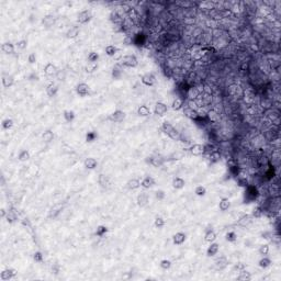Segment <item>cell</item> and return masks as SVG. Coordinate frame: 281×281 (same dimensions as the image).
<instances>
[{"label":"cell","instance_id":"obj_60","mask_svg":"<svg viewBox=\"0 0 281 281\" xmlns=\"http://www.w3.org/2000/svg\"><path fill=\"white\" fill-rule=\"evenodd\" d=\"M28 61H29L30 64H34V63L36 61V56H35V54H34V53L30 54V55H29V57H28Z\"/></svg>","mask_w":281,"mask_h":281},{"label":"cell","instance_id":"obj_21","mask_svg":"<svg viewBox=\"0 0 281 281\" xmlns=\"http://www.w3.org/2000/svg\"><path fill=\"white\" fill-rule=\"evenodd\" d=\"M182 107H184V100L180 99V98L175 99L173 102V105H171V108H173L175 111H179V110H181Z\"/></svg>","mask_w":281,"mask_h":281},{"label":"cell","instance_id":"obj_4","mask_svg":"<svg viewBox=\"0 0 281 281\" xmlns=\"http://www.w3.org/2000/svg\"><path fill=\"white\" fill-rule=\"evenodd\" d=\"M15 274H17V271L15 269H6L0 274V278H1V280L8 281L12 279L13 277H15Z\"/></svg>","mask_w":281,"mask_h":281},{"label":"cell","instance_id":"obj_38","mask_svg":"<svg viewBox=\"0 0 281 281\" xmlns=\"http://www.w3.org/2000/svg\"><path fill=\"white\" fill-rule=\"evenodd\" d=\"M78 33H79L78 28H72V29H70L68 32H67V37H68V39H74V37H76V36L78 35Z\"/></svg>","mask_w":281,"mask_h":281},{"label":"cell","instance_id":"obj_32","mask_svg":"<svg viewBox=\"0 0 281 281\" xmlns=\"http://www.w3.org/2000/svg\"><path fill=\"white\" fill-rule=\"evenodd\" d=\"M237 279L238 280H244V281L250 280V279H252V274H250V272H248V271L243 270L241 272H239V276L237 277Z\"/></svg>","mask_w":281,"mask_h":281},{"label":"cell","instance_id":"obj_59","mask_svg":"<svg viewBox=\"0 0 281 281\" xmlns=\"http://www.w3.org/2000/svg\"><path fill=\"white\" fill-rule=\"evenodd\" d=\"M156 198L158 199V200H162V199L165 198V192L162 190H158L156 192Z\"/></svg>","mask_w":281,"mask_h":281},{"label":"cell","instance_id":"obj_27","mask_svg":"<svg viewBox=\"0 0 281 281\" xmlns=\"http://www.w3.org/2000/svg\"><path fill=\"white\" fill-rule=\"evenodd\" d=\"M57 91H58V87L56 86V85H53V83H50V86L46 88V94H48L50 97H54Z\"/></svg>","mask_w":281,"mask_h":281},{"label":"cell","instance_id":"obj_6","mask_svg":"<svg viewBox=\"0 0 281 281\" xmlns=\"http://www.w3.org/2000/svg\"><path fill=\"white\" fill-rule=\"evenodd\" d=\"M76 92L79 94V96H81V97H85V96H87L88 92H89V86L85 83H79V85H77V87H76Z\"/></svg>","mask_w":281,"mask_h":281},{"label":"cell","instance_id":"obj_35","mask_svg":"<svg viewBox=\"0 0 281 281\" xmlns=\"http://www.w3.org/2000/svg\"><path fill=\"white\" fill-rule=\"evenodd\" d=\"M216 239V234L213 231H209L206 234V241L208 243H212Z\"/></svg>","mask_w":281,"mask_h":281},{"label":"cell","instance_id":"obj_13","mask_svg":"<svg viewBox=\"0 0 281 281\" xmlns=\"http://www.w3.org/2000/svg\"><path fill=\"white\" fill-rule=\"evenodd\" d=\"M228 92H230V94L234 96V97H238V96H241L243 94V90H241V86H238V85H231V86L228 87Z\"/></svg>","mask_w":281,"mask_h":281},{"label":"cell","instance_id":"obj_47","mask_svg":"<svg viewBox=\"0 0 281 281\" xmlns=\"http://www.w3.org/2000/svg\"><path fill=\"white\" fill-rule=\"evenodd\" d=\"M154 225H155L157 228H162V227H164V225H165V221H164V219H162V217H157L155 220V222H154Z\"/></svg>","mask_w":281,"mask_h":281},{"label":"cell","instance_id":"obj_44","mask_svg":"<svg viewBox=\"0 0 281 281\" xmlns=\"http://www.w3.org/2000/svg\"><path fill=\"white\" fill-rule=\"evenodd\" d=\"M107 232H108V228H107L105 226H103V225H100V226L97 227V232H96V234H97L98 236H103Z\"/></svg>","mask_w":281,"mask_h":281},{"label":"cell","instance_id":"obj_56","mask_svg":"<svg viewBox=\"0 0 281 281\" xmlns=\"http://www.w3.org/2000/svg\"><path fill=\"white\" fill-rule=\"evenodd\" d=\"M43 22L46 25H48V26H50V25H52L53 23H54V19L52 18V17H46V18L43 20Z\"/></svg>","mask_w":281,"mask_h":281},{"label":"cell","instance_id":"obj_30","mask_svg":"<svg viewBox=\"0 0 281 281\" xmlns=\"http://www.w3.org/2000/svg\"><path fill=\"white\" fill-rule=\"evenodd\" d=\"M140 186V182L138 179H131V180L127 181V188H129V189L134 190V189H137Z\"/></svg>","mask_w":281,"mask_h":281},{"label":"cell","instance_id":"obj_46","mask_svg":"<svg viewBox=\"0 0 281 281\" xmlns=\"http://www.w3.org/2000/svg\"><path fill=\"white\" fill-rule=\"evenodd\" d=\"M160 267H162V269L167 270V269H169L170 267H171V261L168 259H162V261H160Z\"/></svg>","mask_w":281,"mask_h":281},{"label":"cell","instance_id":"obj_52","mask_svg":"<svg viewBox=\"0 0 281 281\" xmlns=\"http://www.w3.org/2000/svg\"><path fill=\"white\" fill-rule=\"evenodd\" d=\"M268 252H269V246H268V245L260 246V248H259V254H260V255H267Z\"/></svg>","mask_w":281,"mask_h":281},{"label":"cell","instance_id":"obj_62","mask_svg":"<svg viewBox=\"0 0 281 281\" xmlns=\"http://www.w3.org/2000/svg\"><path fill=\"white\" fill-rule=\"evenodd\" d=\"M124 43H125L126 45H130V44H132V39H131V37H129V36H126L125 39H124Z\"/></svg>","mask_w":281,"mask_h":281},{"label":"cell","instance_id":"obj_1","mask_svg":"<svg viewBox=\"0 0 281 281\" xmlns=\"http://www.w3.org/2000/svg\"><path fill=\"white\" fill-rule=\"evenodd\" d=\"M162 130H164V132H165V133L167 134L171 140H179V138H180V134H179V132H178V131H177L169 122L162 123Z\"/></svg>","mask_w":281,"mask_h":281},{"label":"cell","instance_id":"obj_48","mask_svg":"<svg viewBox=\"0 0 281 281\" xmlns=\"http://www.w3.org/2000/svg\"><path fill=\"white\" fill-rule=\"evenodd\" d=\"M236 238H237V236H236V233L235 232H228L226 234V241H236Z\"/></svg>","mask_w":281,"mask_h":281},{"label":"cell","instance_id":"obj_28","mask_svg":"<svg viewBox=\"0 0 281 281\" xmlns=\"http://www.w3.org/2000/svg\"><path fill=\"white\" fill-rule=\"evenodd\" d=\"M221 159V154L219 151H213L212 153H210V160L211 162H220Z\"/></svg>","mask_w":281,"mask_h":281},{"label":"cell","instance_id":"obj_14","mask_svg":"<svg viewBox=\"0 0 281 281\" xmlns=\"http://www.w3.org/2000/svg\"><path fill=\"white\" fill-rule=\"evenodd\" d=\"M148 200H149V197H148L147 193L142 192V193L138 195V197H137V204L140 206H145L148 203Z\"/></svg>","mask_w":281,"mask_h":281},{"label":"cell","instance_id":"obj_31","mask_svg":"<svg viewBox=\"0 0 281 281\" xmlns=\"http://www.w3.org/2000/svg\"><path fill=\"white\" fill-rule=\"evenodd\" d=\"M227 265V260L225 257H221L220 259H217L215 261V267L217 268V269H223V268H225Z\"/></svg>","mask_w":281,"mask_h":281},{"label":"cell","instance_id":"obj_54","mask_svg":"<svg viewBox=\"0 0 281 281\" xmlns=\"http://www.w3.org/2000/svg\"><path fill=\"white\" fill-rule=\"evenodd\" d=\"M33 258H34V260L37 261V263H42V261H43V255H42L40 252H36L35 254H34Z\"/></svg>","mask_w":281,"mask_h":281},{"label":"cell","instance_id":"obj_53","mask_svg":"<svg viewBox=\"0 0 281 281\" xmlns=\"http://www.w3.org/2000/svg\"><path fill=\"white\" fill-rule=\"evenodd\" d=\"M97 69V63H89L88 66H87V72H92Z\"/></svg>","mask_w":281,"mask_h":281},{"label":"cell","instance_id":"obj_61","mask_svg":"<svg viewBox=\"0 0 281 281\" xmlns=\"http://www.w3.org/2000/svg\"><path fill=\"white\" fill-rule=\"evenodd\" d=\"M213 151H215L213 145H206L204 146V153H212Z\"/></svg>","mask_w":281,"mask_h":281},{"label":"cell","instance_id":"obj_37","mask_svg":"<svg viewBox=\"0 0 281 281\" xmlns=\"http://www.w3.org/2000/svg\"><path fill=\"white\" fill-rule=\"evenodd\" d=\"M271 263V260L269 259V258H267V257H263V259L259 260V267L260 268H267V267H269Z\"/></svg>","mask_w":281,"mask_h":281},{"label":"cell","instance_id":"obj_45","mask_svg":"<svg viewBox=\"0 0 281 281\" xmlns=\"http://www.w3.org/2000/svg\"><path fill=\"white\" fill-rule=\"evenodd\" d=\"M184 156H186V154H184V151H176V153H173V155H171V158L173 159H182V158H184Z\"/></svg>","mask_w":281,"mask_h":281},{"label":"cell","instance_id":"obj_36","mask_svg":"<svg viewBox=\"0 0 281 281\" xmlns=\"http://www.w3.org/2000/svg\"><path fill=\"white\" fill-rule=\"evenodd\" d=\"M195 193L197 195H199V197H203V195H206V189L203 187V186H198V187L195 188Z\"/></svg>","mask_w":281,"mask_h":281},{"label":"cell","instance_id":"obj_50","mask_svg":"<svg viewBox=\"0 0 281 281\" xmlns=\"http://www.w3.org/2000/svg\"><path fill=\"white\" fill-rule=\"evenodd\" d=\"M96 137H97V134L94 133V132H89V133L86 135V140L87 142H94Z\"/></svg>","mask_w":281,"mask_h":281},{"label":"cell","instance_id":"obj_41","mask_svg":"<svg viewBox=\"0 0 281 281\" xmlns=\"http://www.w3.org/2000/svg\"><path fill=\"white\" fill-rule=\"evenodd\" d=\"M13 126V121L11 119H6L4 120V122H2V127H4V130H9V129H11Z\"/></svg>","mask_w":281,"mask_h":281},{"label":"cell","instance_id":"obj_18","mask_svg":"<svg viewBox=\"0 0 281 281\" xmlns=\"http://www.w3.org/2000/svg\"><path fill=\"white\" fill-rule=\"evenodd\" d=\"M1 50H4L6 54H13V53H15V46H13V44H11L10 42L2 44Z\"/></svg>","mask_w":281,"mask_h":281},{"label":"cell","instance_id":"obj_42","mask_svg":"<svg viewBox=\"0 0 281 281\" xmlns=\"http://www.w3.org/2000/svg\"><path fill=\"white\" fill-rule=\"evenodd\" d=\"M162 162H164V159H162L160 156H158V157H155V158H151V165H154L155 167H159V166H162Z\"/></svg>","mask_w":281,"mask_h":281},{"label":"cell","instance_id":"obj_40","mask_svg":"<svg viewBox=\"0 0 281 281\" xmlns=\"http://www.w3.org/2000/svg\"><path fill=\"white\" fill-rule=\"evenodd\" d=\"M99 59V54L96 53V52H91L89 56H88V61L89 63H97V61Z\"/></svg>","mask_w":281,"mask_h":281},{"label":"cell","instance_id":"obj_33","mask_svg":"<svg viewBox=\"0 0 281 281\" xmlns=\"http://www.w3.org/2000/svg\"><path fill=\"white\" fill-rule=\"evenodd\" d=\"M53 138H54V134H53L52 131H46V132L43 133V140L45 143H50L53 140Z\"/></svg>","mask_w":281,"mask_h":281},{"label":"cell","instance_id":"obj_3","mask_svg":"<svg viewBox=\"0 0 281 281\" xmlns=\"http://www.w3.org/2000/svg\"><path fill=\"white\" fill-rule=\"evenodd\" d=\"M142 83H144L145 86H153L155 83V76L153 75L151 72H146L142 76Z\"/></svg>","mask_w":281,"mask_h":281},{"label":"cell","instance_id":"obj_16","mask_svg":"<svg viewBox=\"0 0 281 281\" xmlns=\"http://www.w3.org/2000/svg\"><path fill=\"white\" fill-rule=\"evenodd\" d=\"M154 184H155L154 178H151V177L149 176L145 177L144 179L142 180V182H140V186L143 188H145V189H149V188H151V186H154Z\"/></svg>","mask_w":281,"mask_h":281},{"label":"cell","instance_id":"obj_58","mask_svg":"<svg viewBox=\"0 0 281 281\" xmlns=\"http://www.w3.org/2000/svg\"><path fill=\"white\" fill-rule=\"evenodd\" d=\"M261 209L260 208H256V209H254V212H252V216H255V217H260L261 216Z\"/></svg>","mask_w":281,"mask_h":281},{"label":"cell","instance_id":"obj_9","mask_svg":"<svg viewBox=\"0 0 281 281\" xmlns=\"http://www.w3.org/2000/svg\"><path fill=\"white\" fill-rule=\"evenodd\" d=\"M90 19H91V15L88 10L81 11L79 15H78V22L81 23V24H85L87 22H89Z\"/></svg>","mask_w":281,"mask_h":281},{"label":"cell","instance_id":"obj_55","mask_svg":"<svg viewBox=\"0 0 281 281\" xmlns=\"http://www.w3.org/2000/svg\"><path fill=\"white\" fill-rule=\"evenodd\" d=\"M7 219H8V222H13V221L15 220V213L12 212V211H9L8 212V215H7Z\"/></svg>","mask_w":281,"mask_h":281},{"label":"cell","instance_id":"obj_51","mask_svg":"<svg viewBox=\"0 0 281 281\" xmlns=\"http://www.w3.org/2000/svg\"><path fill=\"white\" fill-rule=\"evenodd\" d=\"M17 46H18V48H20V50H24L25 47L28 46V41L26 40L19 41L18 43H17Z\"/></svg>","mask_w":281,"mask_h":281},{"label":"cell","instance_id":"obj_22","mask_svg":"<svg viewBox=\"0 0 281 281\" xmlns=\"http://www.w3.org/2000/svg\"><path fill=\"white\" fill-rule=\"evenodd\" d=\"M230 206H231V202H230L228 199L226 198L221 199L220 204H219V208H220L221 211H226V210L230 209Z\"/></svg>","mask_w":281,"mask_h":281},{"label":"cell","instance_id":"obj_20","mask_svg":"<svg viewBox=\"0 0 281 281\" xmlns=\"http://www.w3.org/2000/svg\"><path fill=\"white\" fill-rule=\"evenodd\" d=\"M173 187L175 189H182L184 187V180L180 177H176L173 180Z\"/></svg>","mask_w":281,"mask_h":281},{"label":"cell","instance_id":"obj_10","mask_svg":"<svg viewBox=\"0 0 281 281\" xmlns=\"http://www.w3.org/2000/svg\"><path fill=\"white\" fill-rule=\"evenodd\" d=\"M124 118H125V113L121 110H116L110 116V120L114 121V122H121V121L124 120Z\"/></svg>","mask_w":281,"mask_h":281},{"label":"cell","instance_id":"obj_34","mask_svg":"<svg viewBox=\"0 0 281 281\" xmlns=\"http://www.w3.org/2000/svg\"><path fill=\"white\" fill-rule=\"evenodd\" d=\"M64 118L67 122H72V120L75 119V112L70 111V110H66V111H64Z\"/></svg>","mask_w":281,"mask_h":281},{"label":"cell","instance_id":"obj_17","mask_svg":"<svg viewBox=\"0 0 281 281\" xmlns=\"http://www.w3.org/2000/svg\"><path fill=\"white\" fill-rule=\"evenodd\" d=\"M44 72H45L47 76H53L57 72V68H56V66L53 65L52 63H48V64L45 65V67H44Z\"/></svg>","mask_w":281,"mask_h":281},{"label":"cell","instance_id":"obj_25","mask_svg":"<svg viewBox=\"0 0 281 281\" xmlns=\"http://www.w3.org/2000/svg\"><path fill=\"white\" fill-rule=\"evenodd\" d=\"M13 83H15V79H13L12 76L8 75V76H4V78H2V85H4V87H6V88L11 87L13 85Z\"/></svg>","mask_w":281,"mask_h":281},{"label":"cell","instance_id":"obj_11","mask_svg":"<svg viewBox=\"0 0 281 281\" xmlns=\"http://www.w3.org/2000/svg\"><path fill=\"white\" fill-rule=\"evenodd\" d=\"M219 249H220V246H219V244H216V243H211V245L209 246V248L206 249V255L209 257H213L215 256L216 254L219 252Z\"/></svg>","mask_w":281,"mask_h":281},{"label":"cell","instance_id":"obj_57","mask_svg":"<svg viewBox=\"0 0 281 281\" xmlns=\"http://www.w3.org/2000/svg\"><path fill=\"white\" fill-rule=\"evenodd\" d=\"M247 180H246V178H239L238 179V186L239 187H247Z\"/></svg>","mask_w":281,"mask_h":281},{"label":"cell","instance_id":"obj_12","mask_svg":"<svg viewBox=\"0 0 281 281\" xmlns=\"http://www.w3.org/2000/svg\"><path fill=\"white\" fill-rule=\"evenodd\" d=\"M173 244L181 245V244H184V241H186V234L182 233V232H178V233H176V234L173 235Z\"/></svg>","mask_w":281,"mask_h":281},{"label":"cell","instance_id":"obj_7","mask_svg":"<svg viewBox=\"0 0 281 281\" xmlns=\"http://www.w3.org/2000/svg\"><path fill=\"white\" fill-rule=\"evenodd\" d=\"M184 116L191 120H197L200 118L199 112L197 111V110H195V109L190 108V107H188V108L184 109Z\"/></svg>","mask_w":281,"mask_h":281},{"label":"cell","instance_id":"obj_43","mask_svg":"<svg viewBox=\"0 0 281 281\" xmlns=\"http://www.w3.org/2000/svg\"><path fill=\"white\" fill-rule=\"evenodd\" d=\"M201 98H202V103L203 105H210L211 103V101H212V96L211 94H203V97L201 96Z\"/></svg>","mask_w":281,"mask_h":281},{"label":"cell","instance_id":"obj_15","mask_svg":"<svg viewBox=\"0 0 281 281\" xmlns=\"http://www.w3.org/2000/svg\"><path fill=\"white\" fill-rule=\"evenodd\" d=\"M200 94H201V91L199 90L197 87H191V88H189V90H188V97H189L190 100L197 99V98L200 96Z\"/></svg>","mask_w":281,"mask_h":281},{"label":"cell","instance_id":"obj_23","mask_svg":"<svg viewBox=\"0 0 281 281\" xmlns=\"http://www.w3.org/2000/svg\"><path fill=\"white\" fill-rule=\"evenodd\" d=\"M250 222H252V217H250V215H248V214H243L241 219L238 220V224L241 225V226H246V225H248Z\"/></svg>","mask_w":281,"mask_h":281},{"label":"cell","instance_id":"obj_8","mask_svg":"<svg viewBox=\"0 0 281 281\" xmlns=\"http://www.w3.org/2000/svg\"><path fill=\"white\" fill-rule=\"evenodd\" d=\"M190 151L192 155L195 156H201L204 154V145L201 144H195L193 146H191Z\"/></svg>","mask_w":281,"mask_h":281},{"label":"cell","instance_id":"obj_63","mask_svg":"<svg viewBox=\"0 0 281 281\" xmlns=\"http://www.w3.org/2000/svg\"><path fill=\"white\" fill-rule=\"evenodd\" d=\"M0 213H1V214H0V215H1V217H4V216H6V210H4V209L0 210Z\"/></svg>","mask_w":281,"mask_h":281},{"label":"cell","instance_id":"obj_24","mask_svg":"<svg viewBox=\"0 0 281 281\" xmlns=\"http://www.w3.org/2000/svg\"><path fill=\"white\" fill-rule=\"evenodd\" d=\"M98 165V162L94 158H87L85 160V167L88 169H94Z\"/></svg>","mask_w":281,"mask_h":281},{"label":"cell","instance_id":"obj_39","mask_svg":"<svg viewBox=\"0 0 281 281\" xmlns=\"http://www.w3.org/2000/svg\"><path fill=\"white\" fill-rule=\"evenodd\" d=\"M19 159H20L21 162H25V160L30 159V153L28 151H22L21 153L19 154Z\"/></svg>","mask_w":281,"mask_h":281},{"label":"cell","instance_id":"obj_29","mask_svg":"<svg viewBox=\"0 0 281 281\" xmlns=\"http://www.w3.org/2000/svg\"><path fill=\"white\" fill-rule=\"evenodd\" d=\"M118 52H119V50L114 45H109V46L105 47V54L108 56H114Z\"/></svg>","mask_w":281,"mask_h":281},{"label":"cell","instance_id":"obj_26","mask_svg":"<svg viewBox=\"0 0 281 281\" xmlns=\"http://www.w3.org/2000/svg\"><path fill=\"white\" fill-rule=\"evenodd\" d=\"M206 116H208V119H209L211 122H216V121H219V119H220V116H219V113H217L215 110H210Z\"/></svg>","mask_w":281,"mask_h":281},{"label":"cell","instance_id":"obj_49","mask_svg":"<svg viewBox=\"0 0 281 281\" xmlns=\"http://www.w3.org/2000/svg\"><path fill=\"white\" fill-rule=\"evenodd\" d=\"M99 182H100V184H102L103 187L108 186V184H109L108 177H105V175H100V177H99Z\"/></svg>","mask_w":281,"mask_h":281},{"label":"cell","instance_id":"obj_19","mask_svg":"<svg viewBox=\"0 0 281 281\" xmlns=\"http://www.w3.org/2000/svg\"><path fill=\"white\" fill-rule=\"evenodd\" d=\"M137 114L140 116H147L151 114V109L147 105H140L137 109Z\"/></svg>","mask_w":281,"mask_h":281},{"label":"cell","instance_id":"obj_2","mask_svg":"<svg viewBox=\"0 0 281 281\" xmlns=\"http://www.w3.org/2000/svg\"><path fill=\"white\" fill-rule=\"evenodd\" d=\"M121 64L126 67H136L138 65V61L135 55H125L121 58Z\"/></svg>","mask_w":281,"mask_h":281},{"label":"cell","instance_id":"obj_5","mask_svg":"<svg viewBox=\"0 0 281 281\" xmlns=\"http://www.w3.org/2000/svg\"><path fill=\"white\" fill-rule=\"evenodd\" d=\"M167 110H168V108H167V105H166L165 103H162V102H157L155 105V109H154V112H155V114H157V116H162L166 114Z\"/></svg>","mask_w":281,"mask_h":281}]
</instances>
